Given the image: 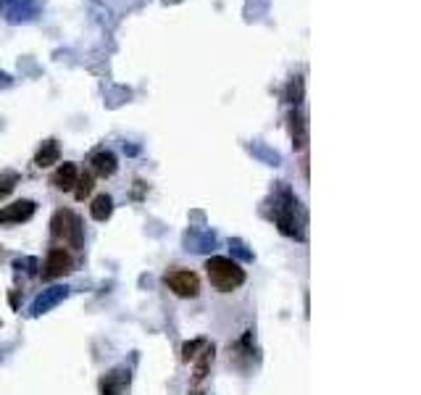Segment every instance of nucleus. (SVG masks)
Segmentation results:
<instances>
[{
    "label": "nucleus",
    "instance_id": "nucleus-1",
    "mask_svg": "<svg viewBox=\"0 0 421 395\" xmlns=\"http://www.w3.org/2000/svg\"><path fill=\"white\" fill-rule=\"evenodd\" d=\"M205 272H208L211 285L221 292H232L245 282V272L240 269V264H237L235 258L211 256L205 261Z\"/></svg>",
    "mask_w": 421,
    "mask_h": 395
},
{
    "label": "nucleus",
    "instance_id": "nucleus-2",
    "mask_svg": "<svg viewBox=\"0 0 421 395\" xmlns=\"http://www.w3.org/2000/svg\"><path fill=\"white\" fill-rule=\"evenodd\" d=\"M298 198L292 195L290 188H279L277 198H274V222L279 227V232L287 238H303L301 229V219H298Z\"/></svg>",
    "mask_w": 421,
    "mask_h": 395
},
{
    "label": "nucleus",
    "instance_id": "nucleus-3",
    "mask_svg": "<svg viewBox=\"0 0 421 395\" xmlns=\"http://www.w3.org/2000/svg\"><path fill=\"white\" fill-rule=\"evenodd\" d=\"M51 235L58 242H64L74 251H82L84 248V227L82 219L68 211V208H58L51 219Z\"/></svg>",
    "mask_w": 421,
    "mask_h": 395
},
{
    "label": "nucleus",
    "instance_id": "nucleus-4",
    "mask_svg": "<svg viewBox=\"0 0 421 395\" xmlns=\"http://www.w3.org/2000/svg\"><path fill=\"white\" fill-rule=\"evenodd\" d=\"M166 285L177 292L179 298H195L201 292V279L195 272H187V269H174L166 275Z\"/></svg>",
    "mask_w": 421,
    "mask_h": 395
},
{
    "label": "nucleus",
    "instance_id": "nucleus-5",
    "mask_svg": "<svg viewBox=\"0 0 421 395\" xmlns=\"http://www.w3.org/2000/svg\"><path fill=\"white\" fill-rule=\"evenodd\" d=\"M66 298H68L66 285H53V288H45V290L40 292V295L32 301L29 314H32V316H42V314H48V311L55 309L58 303H64Z\"/></svg>",
    "mask_w": 421,
    "mask_h": 395
},
{
    "label": "nucleus",
    "instance_id": "nucleus-6",
    "mask_svg": "<svg viewBox=\"0 0 421 395\" xmlns=\"http://www.w3.org/2000/svg\"><path fill=\"white\" fill-rule=\"evenodd\" d=\"M132 372L127 366H116L101 379V395H129Z\"/></svg>",
    "mask_w": 421,
    "mask_h": 395
},
{
    "label": "nucleus",
    "instance_id": "nucleus-7",
    "mask_svg": "<svg viewBox=\"0 0 421 395\" xmlns=\"http://www.w3.org/2000/svg\"><path fill=\"white\" fill-rule=\"evenodd\" d=\"M37 211V203L29 201V198H21V201H14L8 206L0 208V224H21L29 222Z\"/></svg>",
    "mask_w": 421,
    "mask_h": 395
},
{
    "label": "nucleus",
    "instance_id": "nucleus-8",
    "mask_svg": "<svg viewBox=\"0 0 421 395\" xmlns=\"http://www.w3.org/2000/svg\"><path fill=\"white\" fill-rule=\"evenodd\" d=\"M185 248L192 253H211L219 248V235L211 229H187Z\"/></svg>",
    "mask_w": 421,
    "mask_h": 395
},
{
    "label": "nucleus",
    "instance_id": "nucleus-9",
    "mask_svg": "<svg viewBox=\"0 0 421 395\" xmlns=\"http://www.w3.org/2000/svg\"><path fill=\"white\" fill-rule=\"evenodd\" d=\"M0 11L8 21H29L37 16V5L32 0H0Z\"/></svg>",
    "mask_w": 421,
    "mask_h": 395
},
{
    "label": "nucleus",
    "instance_id": "nucleus-10",
    "mask_svg": "<svg viewBox=\"0 0 421 395\" xmlns=\"http://www.w3.org/2000/svg\"><path fill=\"white\" fill-rule=\"evenodd\" d=\"M71 266H74V261L68 256L64 248H53L51 253H48V261H45V272L42 277L45 279H55V277H64L71 272Z\"/></svg>",
    "mask_w": 421,
    "mask_h": 395
},
{
    "label": "nucleus",
    "instance_id": "nucleus-11",
    "mask_svg": "<svg viewBox=\"0 0 421 395\" xmlns=\"http://www.w3.org/2000/svg\"><path fill=\"white\" fill-rule=\"evenodd\" d=\"M77 177H79V169L77 164H61L55 174L51 177V185L55 190H64V192H71L74 185H77Z\"/></svg>",
    "mask_w": 421,
    "mask_h": 395
},
{
    "label": "nucleus",
    "instance_id": "nucleus-12",
    "mask_svg": "<svg viewBox=\"0 0 421 395\" xmlns=\"http://www.w3.org/2000/svg\"><path fill=\"white\" fill-rule=\"evenodd\" d=\"M90 164H92V172L98 174V177H114L118 169L116 155L111 153V151H98V153H92Z\"/></svg>",
    "mask_w": 421,
    "mask_h": 395
},
{
    "label": "nucleus",
    "instance_id": "nucleus-13",
    "mask_svg": "<svg viewBox=\"0 0 421 395\" xmlns=\"http://www.w3.org/2000/svg\"><path fill=\"white\" fill-rule=\"evenodd\" d=\"M290 127H292V145H295L298 151H303L305 145H308V121H305V116L301 111L292 114Z\"/></svg>",
    "mask_w": 421,
    "mask_h": 395
},
{
    "label": "nucleus",
    "instance_id": "nucleus-14",
    "mask_svg": "<svg viewBox=\"0 0 421 395\" xmlns=\"http://www.w3.org/2000/svg\"><path fill=\"white\" fill-rule=\"evenodd\" d=\"M58 158H61L58 142H55V140H45V142H42V148H40V151H37V155H34V164H37L40 169H45V166H53V164H58Z\"/></svg>",
    "mask_w": 421,
    "mask_h": 395
},
{
    "label": "nucleus",
    "instance_id": "nucleus-15",
    "mask_svg": "<svg viewBox=\"0 0 421 395\" xmlns=\"http://www.w3.org/2000/svg\"><path fill=\"white\" fill-rule=\"evenodd\" d=\"M111 214H114V198L103 192V195H98V198L92 201L90 216H92L95 222H105V219H111Z\"/></svg>",
    "mask_w": 421,
    "mask_h": 395
},
{
    "label": "nucleus",
    "instance_id": "nucleus-16",
    "mask_svg": "<svg viewBox=\"0 0 421 395\" xmlns=\"http://www.w3.org/2000/svg\"><path fill=\"white\" fill-rule=\"evenodd\" d=\"M14 269H16V275L34 277V275H37V269H40V261H37V258H34V256L16 258V261H14Z\"/></svg>",
    "mask_w": 421,
    "mask_h": 395
},
{
    "label": "nucleus",
    "instance_id": "nucleus-17",
    "mask_svg": "<svg viewBox=\"0 0 421 395\" xmlns=\"http://www.w3.org/2000/svg\"><path fill=\"white\" fill-rule=\"evenodd\" d=\"M92 192V174L84 172L77 177V185H74V195H77V201H84L87 195Z\"/></svg>",
    "mask_w": 421,
    "mask_h": 395
},
{
    "label": "nucleus",
    "instance_id": "nucleus-18",
    "mask_svg": "<svg viewBox=\"0 0 421 395\" xmlns=\"http://www.w3.org/2000/svg\"><path fill=\"white\" fill-rule=\"evenodd\" d=\"M229 248H232V256L240 258V261H253V258H255L251 248H248L242 240H237V238L235 240H229Z\"/></svg>",
    "mask_w": 421,
    "mask_h": 395
},
{
    "label": "nucleus",
    "instance_id": "nucleus-19",
    "mask_svg": "<svg viewBox=\"0 0 421 395\" xmlns=\"http://www.w3.org/2000/svg\"><path fill=\"white\" fill-rule=\"evenodd\" d=\"M18 185V174L16 172H3L0 174V198L3 195H8L11 190Z\"/></svg>",
    "mask_w": 421,
    "mask_h": 395
},
{
    "label": "nucleus",
    "instance_id": "nucleus-20",
    "mask_svg": "<svg viewBox=\"0 0 421 395\" xmlns=\"http://www.w3.org/2000/svg\"><path fill=\"white\" fill-rule=\"evenodd\" d=\"M203 345H205V340H203V337L192 340V343H185V345H182V359L192 361L195 356H198V348H203Z\"/></svg>",
    "mask_w": 421,
    "mask_h": 395
},
{
    "label": "nucleus",
    "instance_id": "nucleus-21",
    "mask_svg": "<svg viewBox=\"0 0 421 395\" xmlns=\"http://www.w3.org/2000/svg\"><path fill=\"white\" fill-rule=\"evenodd\" d=\"M301 92H303V82H301V77H298V79H292L290 87H287V101H290V103H298V101H301Z\"/></svg>",
    "mask_w": 421,
    "mask_h": 395
},
{
    "label": "nucleus",
    "instance_id": "nucleus-22",
    "mask_svg": "<svg viewBox=\"0 0 421 395\" xmlns=\"http://www.w3.org/2000/svg\"><path fill=\"white\" fill-rule=\"evenodd\" d=\"M0 256H3V248H0Z\"/></svg>",
    "mask_w": 421,
    "mask_h": 395
}]
</instances>
